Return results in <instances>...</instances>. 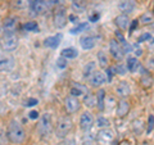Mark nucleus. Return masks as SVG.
<instances>
[{
    "mask_svg": "<svg viewBox=\"0 0 154 145\" xmlns=\"http://www.w3.org/2000/svg\"><path fill=\"white\" fill-rule=\"evenodd\" d=\"M7 137L12 144H22L26 139V131L23 126L16 119H13L9 122L8 128H7Z\"/></svg>",
    "mask_w": 154,
    "mask_h": 145,
    "instance_id": "obj_1",
    "label": "nucleus"
},
{
    "mask_svg": "<svg viewBox=\"0 0 154 145\" xmlns=\"http://www.w3.org/2000/svg\"><path fill=\"white\" fill-rule=\"evenodd\" d=\"M73 127V122L69 117H60L55 125V136L58 139H66Z\"/></svg>",
    "mask_w": 154,
    "mask_h": 145,
    "instance_id": "obj_2",
    "label": "nucleus"
},
{
    "mask_svg": "<svg viewBox=\"0 0 154 145\" xmlns=\"http://www.w3.org/2000/svg\"><path fill=\"white\" fill-rule=\"evenodd\" d=\"M2 46L5 51H13L18 46V37L14 33H5L2 41Z\"/></svg>",
    "mask_w": 154,
    "mask_h": 145,
    "instance_id": "obj_3",
    "label": "nucleus"
},
{
    "mask_svg": "<svg viewBox=\"0 0 154 145\" xmlns=\"http://www.w3.org/2000/svg\"><path fill=\"white\" fill-rule=\"evenodd\" d=\"M93 125H94L93 114L86 110V112H84L82 114H81V117H80V127H81L82 131L88 132V131H90V130H91Z\"/></svg>",
    "mask_w": 154,
    "mask_h": 145,
    "instance_id": "obj_4",
    "label": "nucleus"
},
{
    "mask_svg": "<svg viewBox=\"0 0 154 145\" xmlns=\"http://www.w3.org/2000/svg\"><path fill=\"white\" fill-rule=\"evenodd\" d=\"M38 130L42 136H48L51 130V116L49 113L42 114V117L40 119V125H38Z\"/></svg>",
    "mask_w": 154,
    "mask_h": 145,
    "instance_id": "obj_5",
    "label": "nucleus"
},
{
    "mask_svg": "<svg viewBox=\"0 0 154 145\" xmlns=\"http://www.w3.org/2000/svg\"><path fill=\"white\" fill-rule=\"evenodd\" d=\"M14 66V59L13 57H11L9 54L0 51V72H7L11 71Z\"/></svg>",
    "mask_w": 154,
    "mask_h": 145,
    "instance_id": "obj_6",
    "label": "nucleus"
},
{
    "mask_svg": "<svg viewBox=\"0 0 154 145\" xmlns=\"http://www.w3.org/2000/svg\"><path fill=\"white\" fill-rule=\"evenodd\" d=\"M109 51H110V54H112V57L116 60H121L123 58V54H125L121 44H119L117 40H114V39L110 40V42H109Z\"/></svg>",
    "mask_w": 154,
    "mask_h": 145,
    "instance_id": "obj_7",
    "label": "nucleus"
},
{
    "mask_svg": "<svg viewBox=\"0 0 154 145\" xmlns=\"http://www.w3.org/2000/svg\"><path fill=\"white\" fill-rule=\"evenodd\" d=\"M64 107H66V110L68 113H76L77 110L80 109L81 107V103H80V100L75 98V96H67L66 100H64Z\"/></svg>",
    "mask_w": 154,
    "mask_h": 145,
    "instance_id": "obj_8",
    "label": "nucleus"
},
{
    "mask_svg": "<svg viewBox=\"0 0 154 145\" xmlns=\"http://www.w3.org/2000/svg\"><path fill=\"white\" fill-rule=\"evenodd\" d=\"M136 8V2L135 0H119L118 3V9L121 11L123 14H130L135 11Z\"/></svg>",
    "mask_w": 154,
    "mask_h": 145,
    "instance_id": "obj_9",
    "label": "nucleus"
},
{
    "mask_svg": "<svg viewBox=\"0 0 154 145\" xmlns=\"http://www.w3.org/2000/svg\"><path fill=\"white\" fill-rule=\"evenodd\" d=\"M31 11L35 14H44L48 12V3L45 0H32Z\"/></svg>",
    "mask_w": 154,
    "mask_h": 145,
    "instance_id": "obj_10",
    "label": "nucleus"
},
{
    "mask_svg": "<svg viewBox=\"0 0 154 145\" xmlns=\"http://www.w3.org/2000/svg\"><path fill=\"white\" fill-rule=\"evenodd\" d=\"M67 22H68V18H67L66 13L63 9H59V11H57L54 13V26L57 28H63L66 27Z\"/></svg>",
    "mask_w": 154,
    "mask_h": 145,
    "instance_id": "obj_11",
    "label": "nucleus"
},
{
    "mask_svg": "<svg viewBox=\"0 0 154 145\" xmlns=\"http://www.w3.org/2000/svg\"><path fill=\"white\" fill-rule=\"evenodd\" d=\"M105 81H107V76H105L102 71H95L94 73L90 76V82L93 86H95V88L104 85Z\"/></svg>",
    "mask_w": 154,
    "mask_h": 145,
    "instance_id": "obj_12",
    "label": "nucleus"
},
{
    "mask_svg": "<svg viewBox=\"0 0 154 145\" xmlns=\"http://www.w3.org/2000/svg\"><path fill=\"white\" fill-rule=\"evenodd\" d=\"M116 93H117L118 96H121V98H127V96L131 94V88H130L128 82H126V81L119 82L117 85V88H116Z\"/></svg>",
    "mask_w": 154,
    "mask_h": 145,
    "instance_id": "obj_13",
    "label": "nucleus"
},
{
    "mask_svg": "<svg viewBox=\"0 0 154 145\" xmlns=\"http://www.w3.org/2000/svg\"><path fill=\"white\" fill-rule=\"evenodd\" d=\"M62 39H63V35H62V33H57V35H54V36H49L44 40V45L46 48L54 49V48H58V45L60 44Z\"/></svg>",
    "mask_w": 154,
    "mask_h": 145,
    "instance_id": "obj_14",
    "label": "nucleus"
},
{
    "mask_svg": "<svg viewBox=\"0 0 154 145\" xmlns=\"http://www.w3.org/2000/svg\"><path fill=\"white\" fill-rule=\"evenodd\" d=\"M80 45L84 50H91L95 46V39L91 35H84L80 39Z\"/></svg>",
    "mask_w": 154,
    "mask_h": 145,
    "instance_id": "obj_15",
    "label": "nucleus"
},
{
    "mask_svg": "<svg viewBox=\"0 0 154 145\" xmlns=\"http://www.w3.org/2000/svg\"><path fill=\"white\" fill-rule=\"evenodd\" d=\"M113 137H114L113 132L108 128H102L98 132V140L100 143H110L113 140Z\"/></svg>",
    "mask_w": 154,
    "mask_h": 145,
    "instance_id": "obj_16",
    "label": "nucleus"
},
{
    "mask_svg": "<svg viewBox=\"0 0 154 145\" xmlns=\"http://www.w3.org/2000/svg\"><path fill=\"white\" fill-rule=\"evenodd\" d=\"M130 110V103L127 100H121L119 103L117 104V109H116V113H117L118 117H125Z\"/></svg>",
    "mask_w": 154,
    "mask_h": 145,
    "instance_id": "obj_17",
    "label": "nucleus"
},
{
    "mask_svg": "<svg viewBox=\"0 0 154 145\" xmlns=\"http://www.w3.org/2000/svg\"><path fill=\"white\" fill-rule=\"evenodd\" d=\"M114 22H116V25H117V27L121 28V30H126L130 26V23H131L126 14H119V16H117L114 19Z\"/></svg>",
    "mask_w": 154,
    "mask_h": 145,
    "instance_id": "obj_18",
    "label": "nucleus"
},
{
    "mask_svg": "<svg viewBox=\"0 0 154 145\" xmlns=\"http://www.w3.org/2000/svg\"><path fill=\"white\" fill-rule=\"evenodd\" d=\"M84 94H88V88H85L84 85L75 84V85L71 88V95L75 96V98H79V96L84 95Z\"/></svg>",
    "mask_w": 154,
    "mask_h": 145,
    "instance_id": "obj_19",
    "label": "nucleus"
},
{
    "mask_svg": "<svg viewBox=\"0 0 154 145\" xmlns=\"http://www.w3.org/2000/svg\"><path fill=\"white\" fill-rule=\"evenodd\" d=\"M126 68L131 72V73H135L139 68H140V63H139V60L136 59L135 57H130L127 59V64H126Z\"/></svg>",
    "mask_w": 154,
    "mask_h": 145,
    "instance_id": "obj_20",
    "label": "nucleus"
},
{
    "mask_svg": "<svg viewBox=\"0 0 154 145\" xmlns=\"http://www.w3.org/2000/svg\"><path fill=\"white\" fill-rule=\"evenodd\" d=\"M96 95V105H98V109L99 110H104V107H105V90L100 89L98 90V93L95 94Z\"/></svg>",
    "mask_w": 154,
    "mask_h": 145,
    "instance_id": "obj_21",
    "label": "nucleus"
},
{
    "mask_svg": "<svg viewBox=\"0 0 154 145\" xmlns=\"http://www.w3.org/2000/svg\"><path fill=\"white\" fill-rule=\"evenodd\" d=\"M60 55L66 58V59H75V58L79 57V51H77L75 48H66V49L62 50Z\"/></svg>",
    "mask_w": 154,
    "mask_h": 145,
    "instance_id": "obj_22",
    "label": "nucleus"
},
{
    "mask_svg": "<svg viewBox=\"0 0 154 145\" xmlns=\"http://www.w3.org/2000/svg\"><path fill=\"white\" fill-rule=\"evenodd\" d=\"M17 25V19L16 18H7L4 21V30H5V33H13L14 27Z\"/></svg>",
    "mask_w": 154,
    "mask_h": 145,
    "instance_id": "obj_23",
    "label": "nucleus"
},
{
    "mask_svg": "<svg viewBox=\"0 0 154 145\" xmlns=\"http://www.w3.org/2000/svg\"><path fill=\"white\" fill-rule=\"evenodd\" d=\"M153 82H154L153 77L149 75L148 72L144 71V72H143V75H141V84H143V86H144V88H152Z\"/></svg>",
    "mask_w": 154,
    "mask_h": 145,
    "instance_id": "obj_24",
    "label": "nucleus"
},
{
    "mask_svg": "<svg viewBox=\"0 0 154 145\" xmlns=\"http://www.w3.org/2000/svg\"><path fill=\"white\" fill-rule=\"evenodd\" d=\"M98 63L100 67H103V68H108V57L105 54L104 51H99L98 53Z\"/></svg>",
    "mask_w": 154,
    "mask_h": 145,
    "instance_id": "obj_25",
    "label": "nucleus"
},
{
    "mask_svg": "<svg viewBox=\"0 0 154 145\" xmlns=\"http://www.w3.org/2000/svg\"><path fill=\"white\" fill-rule=\"evenodd\" d=\"M84 104L86 105V107H89V108L95 107L96 105V95L88 94L85 96V99H84Z\"/></svg>",
    "mask_w": 154,
    "mask_h": 145,
    "instance_id": "obj_26",
    "label": "nucleus"
},
{
    "mask_svg": "<svg viewBox=\"0 0 154 145\" xmlns=\"http://www.w3.org/2000/svg\"><path fill=\"white\" fill-rule=\"evenodd\" d=\"M132 128H134V132L136 135H140L144 130V125H143V121L141 119H135L132 122Z\"/></svg>",
    "mask_w": 154,
    "mask_h": 145,
    "instance_id": "obj_27",
    "label": "nucleus"
},
{
    "mask_svg": "<svg viewBox=\"0 0 154 145\" xmlns=\"http://www.w3.org/2000/svg\"><path fill=\"white\" fill-rule=\"evenodd\" d=\"M89 27V25H88V22H82V23H79L76 27H73V28H71V33L72 35H76V33H80V32H84L86 28Z\"/></svg>",
    "mask_w": 154,
    "mask_h": 145,
    "instance_id": "obj_28",
    "label": "nucleus"
},
{
    "mask_svg": "<svg viewBox=\"0 0 154 145\" xmlns=\"http://www.w3.org/2000/svg\"><path fill=\"white\" fill-rule=\"evenodd\" d=\"M94 72H95V63L94 62H90V63L86 64L85 68H84V77H90Z\"/></svg>",
    "mask_w": 154,
    "mask_h": 145,
    "instance_id": "obj_29",
    "label": "nucleus"
},
{
    "mask_svg": "<svg viewBox=\"0 0 154 145\" xmlns=\"http://www.w3.org/2000/svg\"><path fill=\"white\" fill-rule=\"evenodd\" d=\"M109 119L105 118V117H99L98 119H96V126H98L99 128H108L109 127Z\"/></svg>",
    "mask_w": 154,
    "mask_h": 145,
    "instance_id": "obj_30",
    "label": "nucleus"
},
{
    "mask_svg": "<svg viewBox=\"0 0 154 145\" xmlns=\"http://www.w3.org/2000/svg\"><path fill=\"white\" fill-rule=\"evenodd\" d=\"M153 128H154V116L150 114L148 117V125H146V134L149 135L152 131H153Z\"/></svg>",
    "mask_w": 154,
    "mask_h": 145,
    "instance_id": "obj_31",
    "label": "nucleus"
},
{
    "mask_svg": "<svg viewBox=\"0 0 154 145\" xmlns=\"http://www.w3.org/2000/svg\"><path fill=\"white\" fill-rule=\"evenodd\" d=\"M23 28L27 30V31H36L38 27H37V23L36 22H27V23H25Z\"/></svg>",
    "mask_w": 154,
    "mask_h": 145,
    "instance_id": "obj_32",
    "label": "nucleus"
},
{
    "mask_svg": "<svg viewBox=\"0 0 154 145\" xmlns=\"http://www.w3.org/2000/svg\"><path fill=\"white\" fill-rule=\"evenodd\" d=\"M57 67H58V68H60V69H64L67 67V59H66V58L60 57L59 59L57 60Z\"/></svg>",
    "mask_w": 154,
    "mask_h": 145,
    "instance_id": "obj_33",
    "label": "nucleus"
},
{
    "mask_svg": "<svg viewBox=\"0 0 154 145\" xmlns=\"http://www.w3.org/2000/svg\"><path fill=\"white\" fill-rule=\"evenodd\" d=\"M114 75H116V68H113V67H108L107 68V80L112 81Z\"/></svg>",
    "mask_w": 154,
    "mask_h": 145,
    "instance_id": "obj_34",
    "label": "nucleus"
},
{
    "mask_svg": "<svg viewBox=\"0 0 154 145\" xmlns=\"http://www.w3.org/2000/svg\"><path fill=\"white\" fill-rule=\"evenodd\" d=\"M58 145H77L75 139H63Z\"/></svg>",
    "mask_w": 154,
    "mask_h": 145,
    "instance_id": "obj_35",
    "label": "nucleus"
},
{
    "mask_svg": "<svg viewBox=\"0 0 154 145\" xmlns=\"http://www.w3.org/2000/svg\"><path fill=\"white\" fill-rule=\"evenodd\" d=\"M140 21H141L143 23H145V25H146V23H150V22H152V14H149V13L143 14Z\"/></svg>",
    "mask_w": 154,
    "mask_h": 145,
    "instance_id": "obj_36",
    "label": "nucleus"
},
{
    "mask_svg": "<svg viewBox=\"0 0 154 145\" xmlns=\"http://www.w3.org/2000/svg\"><path fill=\"white\" fill-rule=\"evenodd\" d=\"M126 71H127V68H126V67H123L122 64H118L117 68H116V72H117L118 75H125V73H126Z\"/></svg>",
    "mask_w": 154,
    "mask_h": 145,
    "instance_id": "obj_37",
    "label": "nucleus"
},
{
    "mask_svg": "<svg viewBox=\"0 0 154 145\" xmlns=\"http://www.w3.org/2000/svg\"><path fill=\"white\" fill-rule=\"evenodd\" d=\"M150 39H152L150 33H143V35L139 37V41H137V42H144L145 40H150Z\"/></svg>",
    "mask_w": 154,
    "mask_h": 145,
    "instance_id": "obj_38",
    "label": "nucleus"
},
{
    "mask_svg": "<svg viewBox=\"0 0 154 145\" xmlns=\"http://www.w3.org/2000/svg\"><path fill=\"white\" fill-rule=\"evenodd\" d=\"M121 46H122V50H123V53H130V51H131V46H130L126 41L122 42Z\"/></svg>",
    "mask_w": 154,
    "mask_h": 145,
    "instance_id": "obj_39",
    "label": "nucleus"
},
{
    "mask_svg": "<svg viewBox=\"0 0 154 145\" xmlns=\"http://www.w3.org/2000/svg\"><path fill=\"white\" fill-rule=\"evenodd\" d=\"M28 117H30L31 119H37L38 118V112L37 110H31V112L28 113Z\"/></svg>",
    "mask_w": 154,
    "mask_h": 145,
    "instance_id": "obj_40",
    "label": "nucleus"
},
{
    "mask_svg": "<svg viewBox=\"0 0 154 145\" xmlns=\"http://www.w3.org/2000/svg\"><path fill=\"white\" fill-rule=\"evenodd\" d=\"M37 103H38L37 99H33V98H32V99H28V100H27V104H26V105H27V107H33V105H36Z\"/></svg>",
    "mask_w": 154,
    "mask_h": 145,
    "instance_id": "obj_41",
    "label": "nucleus"
},
{
    "mask_svg": "<svg viewBox=\"0 0 154 145\" xmlns=\"http://www.w3.org/2000/svg\"><path fill=\"white\" fill-rule=\"evenodd\" d=\"M99 18H100V14L96 12L95 14H93V16H90V22H96Z\"/></svg>",
    "mask_w": 154,
    "mask_h": 145,
    "instance_id": "obj_42",
    "label": "nucleus"
},
{
    "mask_svg": "<svg viewBox=\"0 0 154 145\" xmlns=\"http://www.w3.org/2000/svg\"><path fill=\"white\" fill-rule=\"evenodd\" d=\"M116 37H117L118 39V40H119V42H121V44H122V42H125V41H126V40H125V37L122 36V33L121 32H116Z\"/></svg>",
    "mask_w": 154,
    "mask_h": 145,
    "instance_id": "obj_43",
    "label": "nucleus"
},
{
    "mask_svg": "<svg viewBox=\"0 0 154 145\" xmlns=\"http://www.w3.org/2000/svg\"><path fill=\"white\" fill-rule=\"evenodd\" d=\"M5 135H7V134H4L2 130H0V145H4V141H3V140L5 139Z\"/></svg>",
    "mask_w": 154,
    "mask_h": 145,
    "instance_id": "obj_44",
    "label": "nucleus"
},
{
    "mask_svg": "<svg viewBox=\"0 0 154 145\" xmlns=\"http://www.w3.org/2000/svg\"><path fill=\"white\" fill-rule=\"evenodd\" d=\"M68 19H69V21H72L73 23H77V21H79V18H77L76 16H73V14H71V16L68 17Z\"/></svg>",
    "mask_w": 154,
    "mask_h": 145,
    "instance_id": "obj_45",
    "label": "nucleus"
},
{
    "mask_svg": "<svg viewBox=\"0 0 154 145\" xmlns=\"http://www.w3.org/2000/svg\"><path fill=\"white\" fill-rule=\"evenodd\" d=\"M137 23H139L137 21H134V22L131 23V27H130V32H132V31L135 30V27H136V26H137Z\"/></svg>",
    "mask_w": 154,
    "mask_h": 145,
    "instance_id": "obj_46",
    "label": "nucleus"
},
{
    "mask_svg": "<svg viewBox=\"0 0 154 145\" xmlns=\"http://www.w3.org/2000/svg\"><path fill=\"white\" fill-rule=\"evenodd\" d=\"M135 54L139 55V57H140V55L143 54V50L140 49V48H137V45H136V49H135Z\"/></svg>",
    "mask_w": 154,
    "mask_h": 145,
    "instance_id": "obj_47",
    "label": "nucleus"
},
{
    "mask_svg": "<svg viewBox=\"0 0 154 145\" xmlns=\"http://www.w3.org/2000/svg\"><path fill=\"white\" fill-rule=\"evenodd\" d=\"M53 3L57 5H62V4H64V0H53Z\"/></svg>",
    "mask_w": 154,
    "mask_h": 145,
    "instance_id": "obj_48",
    "label": "nucleus"
},
{
    "mask_svg": "<svg viewBox=\"0 0 154 145\" xmlns=\"http://www.w3.org/2000/svg\"><path fill=\"white\" fill-rule=\"evenodd\" d=\"M119 145H130V143H128V141H122Z\"/></svg>",
    "mask_w": 154,
    "mask_h": 145,
    "instance_id": "obj_49",
    "label": "nucleus"
},
{
    "mask_svg": "<svg viewBox=\"0 0 154 145\" xmlns=\"http://www.w3.org/2000/svg\"><path fill=\"white\" fill-rule=\"evenodd\" d=\"M73 2H76V0H73Z\"/></svg>",
    "mask_w": 154,
    "mask_h": 145,
    "instance_id": "obj_50",
    "label": "nucleus"
},
{
    "mask_svg": "<svg viewBox=\"0 0 154 145\" xmlns=\"http://www.w3.org/2000/svg\"><path fill=\"white\" fill-rule=\"evenodd\" d=\"M153 12H154V9H153Z\"/></svg>",
    "mask_w": 154,
    "mask_h": 145,
    "instance_id": "obj_51",
    "label": "nucleus"
},
{
    "mask_svg": "<svg viewBox=\"0 0 154 145\" xmlns=\"http://www.w3.org/2000/svg\"><path fill=\"white\" fill-rule=\"evenodd\" d=\"M17 2H18V0H17Z\"/></svg>",
    "mask_w": 154,
    "mask_h": 145,
    "instance_id": "obj_52",
    "label": "nucleus"
},
{
    "mask_svg": "<svg viewBox=\"0 0 154 145\" xmlns=\"http://www.w3.org/2000/svg\"><path fill=\"white\" fill-rule=\"evenodd\" d=\"M153 41H154V40H153Z\"/></svg>",
    "mask_w": 154,
    "mask_h": 145,
    "instance_id": "obj_53",
    "label": "nucleus"
}]
</instances>
